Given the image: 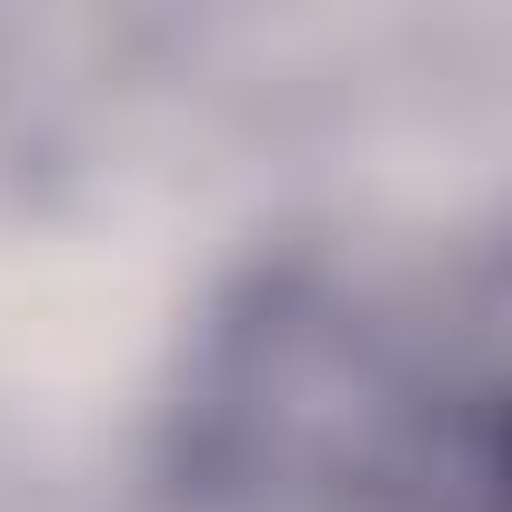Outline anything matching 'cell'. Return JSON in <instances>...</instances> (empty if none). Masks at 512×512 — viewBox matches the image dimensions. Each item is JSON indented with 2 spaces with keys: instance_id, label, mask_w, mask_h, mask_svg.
Segmentation results:
<instances>
[{
  "instance_id": "1",
  "label": "cell",
  "mask_w": 512,
  "mask_h": 512,
  "mask_svg": "<svg viewBox=\"0 0 512 512\" xmlns=\"http://www.w3.org/2000/svg\"><path fill=\"white\" fill-rule=\"evenodd\" d=\"M492 282L472 302L262 272L211 322L181 472L221 512H492Z\"/></svg>"
}]
</instances>
